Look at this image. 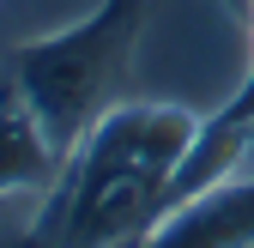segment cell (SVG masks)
Returning a JSON list of instances; mask_svg holds the SVG:
<instances>
[{
	"mask_svg": "<svg viewBox=\"0 0 254 248\" xmlns=\"http://www.w3.org/2000/svg\"><path fill=\"white\" fill-rule=\"evenodd\" d=\"M206 121L182 103H115L43 194L37 230L49 248H121L164 218V194Z\"/></svg>",
	"mask_w": 254,
	"mask_h": 248,
	"instance_id": "6da1fadb",
	"label": "cell"
},
{
	"mask_svg": "<svg viewBox=\"0 0 254 248\" xmlns=\"http://www.w3.org/2000/svg\"><path fill=\"white\" fill-rule=\"evenodd\" d=\"M139 24H145V0H103L85 24L18 49L12 85L30 103V115L43 121V133L61 158H73L79 139L121 103Z\"/></svg>",
	"mask_w": 254,
	"mask_h": 248,
	"instance_id": "7a4b0ae2",
	"label": "cell"
},
{
	"mask_svg": "<svg viewBox=\"0 0 254 248\" xmlns=\"http://www.w3.org/2000/svg\"><path fill=\"white\" fill-rule=\"evenodd\" d=\"M133 248H254V176H230L170 206Z\"/></svg>",
	"mask_w": 254,
	"mask_h": 248,
	"instance_id": "3957f363",
	"label": "cell"
},
{
	"mask_svg": "<svg viewBox=\"0 0 254 248\" xmlns=\"http://www.w3.org/2000/svg\"><path fill=\"white\" fill-rule=\"evenodd\" d=\"M67 158L49 145L43 121L30 115V103L18 97V85H0V200L6 194H55Z\"/></svg>",
	"mask_w": 254,
	"mask_h": 248,
	"instance_id": "277c9868",
	"label": "cell"
},
{
	"mask_svg": "<svg viewBox=\"0 0 254 248\" xmlns=\"http://www.w3.org/2000/svg\"><path fill=\"white\" fill-rule=\"evenodd\" d=\"M30 194H6V200H0V248H49L43 242V230H37V212H24V218H18V206H24Z\"/></svg>",
	"mask_w": 254,
	"mask_h": 248,
	"instance_id": "5b68a950",
	"label": "cell"
},
{
	"mask_svg": "<svg viewBox=\"0 0 254 248\" xmlns=\"http://www.w3.org/2000/svg\"><path fill=\"white\" fill-rule=\"evenodd\" d=\"M248 30H254V18H248ZM218 115H236V121H248V115H254V61H248V79L236 85V97H230V109H218Z\"/></svg>",
	"mask_w": 254,
	"mask_h": 248,
	"instance_id": "8992f818",
	"label": "cell"
},
{
	"mask_svg": "<svg viewBox=\"0 0 254 248\" xmlns=\"http://www.w3.org/2000/svg\"><path fill=\"white\" fill-rule=\"evenodd\" d=\"M224 6H230V12H236V18H242V24H248V18H254V0H224Z\"/></svg>",
	"mask_w": 254,
	"mask_h": 248,
	"instance_id": "52a82bcc",
	"label": "cell"
}]
</instances>
